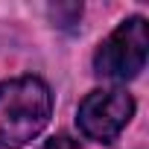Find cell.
Masks as SVG:
<instances>
[{
	"label": "cell",
	"instance_id": "obj_1",
	"mask_svg": "<svg viewBox=\"0 0 149 149\" xmlns=\"http://www.w3.org/2000/svg\"><path fill=\"white\" fill-rule=\"evenodd\" d=\"M53 97L38 76L0 82V146L15 149L41 134L50 123Z\"/></svg>",
	"mask_w": 149,
	"mask_h": 149
},
{
	"label": "cell",
	"instance_id": "obj_2",
	"mask_svg": "<svg viewBox=\"0 0 149 149\" xmlns=\"http://www.w3.org/2000/svg\"><path fill=\"white\" fill-rule=\"evenodd\" d=\"M146 50H149V32H146V21L129 18L123 21L97 50L94 56V70L102 79H114V82H129L146 64Z\"/></svg>",
	"mask_w": 149,
	"mask_h": 149
},
{
	"label": "cell",
	"instance_id": "obj_3",
	"mask_svg": "<svg viewBox=\"0 0 149 149\" xmlns=\"http://www.w3.org/2000/svg\"><path fill=\"white\" fill-rule=\"evenodd\" d=\"M132 114H134V100L126 91H120V88H114V91H94V94H88L82 100L76 123H79L85 137L100 140V143H111L126 129Z\"/></svg>",
	"mask_w": 149,
	"mask_h": 149
},
{
	"label": "cell",
	"instance_id": "obj_4",
	"mask_svg": "<svg viewBox=\"0 0 149 149\" xmlns=\"http://www.w3.org/2000/svg\"><path fill=\"white\" fill-rule=\"evenodd\" d=\"M50 15H53V21H56L58 26L70 29L73 24H79L82 6H79V3H56V6H50Z\"/></svg>",
	"mask_w": 149,
	"mask_h": 149
},
{
	"label": "cell",
	"instance_id": "obj_5",
	"mask_svg": "<svg viewBox=\"0 0 149 149\" xmlns=\"http://www.w3.org/2000/svg\"><path fill=\"white\" fill-rule=\"evenodd\" d=\"M44 149H85L79 140H73V137H67V134H56V137H50L47 143H44Z\"/></svg>",
	"mask_w": 149,
	"mask_h": 149
}]
</instances>
